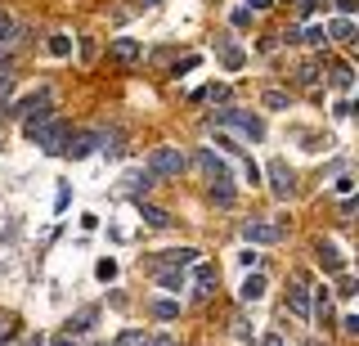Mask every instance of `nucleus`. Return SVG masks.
I'll use <instances>...</instances> for the list:
<instances>
[{"instance_id":"21","label":"nucleus","mask_w":359,"mask_h":346,"mask_svg":"<svg viewBox=\"0 0 359 346\" xmlns=\"http://www.w3.org/2000/svg\"><path fill=\"white\" fill-rule=\"evenodd\" d=\"M95 319H99V306H86V310H76V315L67 319V328H72V333H90Z\"/></svg>"},{"instance_id":"33","label":"nucleus","mask_w":359,"mask_h":346,"mask_svg":"<svg viewBox=\"0 0 359 346\" xmlns=\"http://www.w3.org/2000/svg\"><path fill=\"white\" fill-rule=\"evenodd\" d=\"M247 23H252V9H247V5L233 9V27H247Z\"/></svg>"},{"instance_id":"26","label":"nucleus","mask_w":359,"mask_h":346,"mask_svg":"<svg viewBox=\"0 0 359 346\" xmlns=\"http://www.w3.org/2000/svg\"><path fill=\"white\" fill-rule=\"evenodd\" d=\"M95 279H99V284H112V279H117V261H112V256H104V261L95 265Z\"/></svg>"},{"instance_id":"14","label":"nucleus","mask_w":359,"mask_h":346,"mask_svg":"<svg viewBox=\"0 0 359 346\" xmlns=\"http://www.w3.org/2000/svg\"><path fill=\"white\" fill-rule=\"evenodd\" d=\"M265 288H269V284H265V274H261V270H247L243 288H238V297H243V301H261V297H265Z\"/></svg>"},{"instance_id":"12","label":"nucleus","mask_w":359,"mask_h":346,"mask_svg":"<svg viewBox=\"0 0 359 346\" xmlns=\"http://www.w3.org/2000/svg\"><path fill=\"white\" fill-rule=\"evenodd\" d=\"M99 149H104L108 158H121V149H126V131H121V126L99 131Z\"/></svg>"},{"instance_id":"39","label":"nucleus","mask_w":359,"mask_h":346,"mask_svg":"<svg viewBox=\"0 0 359 346\" xmlns=\"http://www.w3.org/2000/svg\"><path fill=\"white\" fill-rule=\"evenodd\" d=\"M337 9H341V18H351L355 14V0H337Z\"/></svg>"},{"instance_id":"3","label":"nucleus","mask_w":359,"mask_h":346,"mask_svg":"<svg viewBox=\"0 0 359 346\" xmlns=\"http://www.w3.org/2000/svg\"><path fill=\"white\" fill-rule=\"evenodd\" d=\"M27 140H36L45 153H63V144H67V126L59 117H45V121H36V126L27 131Z\"/></svg>"},{"instance_id":"35","label":"nucleus","mask_w":359,"mask_h":346,"mask_svg":"<svg viewBox=\"0 0 359 346\" xmlns=\"http://www.w3.org/2000/svg\"><path fill=\"white\" fill-rule=\"evenodd\" d=\"M243 265H247V270H256V265H261V252L247 248V252H243Z\"/></svg>"},{"instance_id":"43","label":"nucleus","mask_w":359,"mask_h":346,"mask_svg":"<svg viewBox=\"0 0 359 346\" xmlns=\"http://www.w3.org/2000/svg\"><path fill=\"white\" fill-rule=\"evenodd\" d=\"M140 5H144V9H153V5H162V0H140Z\"/></svg>"},{"instance_id":"10","label":"nucleus","mask_w":359,"mask_h":346,"mask_svg":"<svg viewBox=\"0 0 359 346\" xmlns=\"http://www.w3.org/2000/svg\"><path fill=\"white\" fill-rule=\"evenodd\" d=\"M314 252H319V265H323L328 274H341V270H346V256H341V248H337V243L319 239V243H314Z\"/></svg>"},{"instance_id":"23","label":"nucleus","mask_w":359,"mask_h":346,"mask_svg":"<svg viewBox=\"0 0 359 346\" xmlns=\"http://www.w3.org/2000/svg\"><path fill=\"white\" fill-rule=\"evenodd\" d=\"M149 315H153V319H180V301H171V297H157L153 306H149Z\"/></svg>"},{"instance_id":"41","label":"nucleus","mask_w":359,"mask_h":346,"mask_svg":"<svg viewBox=\"0 0 359 346\" xmlns=\"http://www.w3.org/2000/svg\"><path fill=\"white\" fill-rule=\"evenodd\" d=\"M22 346H45V338H41V333H36V338H27V342H22Z\"/></svg>"},{"instance_id":"30","label":"nucleus","mask_w":359,"mask_h":346,"mask_svg":"<svg viewBox=\"0 0 359 346\" xmlns=\"http://www.w3.org/2000/svg\"><path fill=\"white\" fill-rule=\"evenodd\" d=\"M297 81L301 86H314V81H319V68H314V63H301V68H297Z\"/></svg>"},{"instance_id":"9","label":"nucleus","mask_w":359,"mask_h":346,"mask_svg":"<svg viewBox=\"0 0 359 346\" xmlns=\"http://www.w3.org/2000/svg\"><path fill=\"white\" fill-rule=\"evenodd\" d=\"M287 310L297 319H310V293H306V279H292V288H287Z\"/></svg>"},{"instance_id":"13","label":"nucleus","mask_w":359,"mask_h":346,"mask_svg":"<svg viewBox=\"0 0 359 346\" xmlns=\"http://www.w3.org/2000/svg\"><path fill=\"white\" fill-rule=\"evenodd\" d=\"M194 265H198V270H194V284H198V297H211V284H216V274H220V270H216V265H211V261H202V256H198V261H194Z\"/></svg>"},{"instance_id":"22","label":"nucleus","mask_w":359,"mask_h":346,"mask_svg":"<svg viewBox=\"0 0 359 346\" xmlns=\"http://www.w3.org/2000/svg\"><path fill=\"white\" fill-rule=\"evenodd\" d=\"M261 104L269 108V113H287V104H292V99H287V91H278V86H269V91L261 95Z\"/></svg>"},{"instance_id":"36","label":"nucleus","mask_w":359,"mask_h":346,"mask_svg":"<svg viewBox=\"0 0 359 346\" xmlns=\"http://www.w3.org/2000/svg\"><path fill=\"white\" fill-rule=\"evenodd\" d=\"M207 95H211V99H220V104H229V86H211Z\"/></svg>"},{"instance_id":"16","label":"nucleus","mask_w":359,"mask_h":346,"mask_svg":"<svg viewBox=\"0 0 359 346\" xmlns=\"http://www.w3.org/2000/svg\"><path fill=\"white\" fill-rule=\"evenodd\" d=\"M198 256H202L198 248H171V252L162 256V265H171V270H184V265H194Z\"/></svg>"},{"instance_id":"19","label":"nucleus","mask_w":359,"mask_h":346,"mask_svg":"<svg viewBox=\"0 0 359 346\" xmlns=\"http://www.w3.org/2000/svg\"><path fill=\"white\" fill-rule=\"evenodd\" d=\"M328 41H337V46H351V41H355V23H351V18H332Z\"/></svg>"},{"instance_id":"34","label":"nucleus","mask_w":359,"mask_h":346,"mask_svg":"<svg viewBox=\"0 0 359 346\" xmlns=\"http://www.w3.org/2000/svg\"><path fill=\"white\" fill-rule=\"evenodd\" d=\"M337 293H341V297H355V279L346 274V270H341V288H337Z\"/></svg>"},{"instance_id":"25","label":"nucleus","mask_w":359,"mask_h":346,"mask_svg":"<svg viewBox=\"0 0 359 346\" xmlns=\"http://www.w3.org/2000/svg\"><path fill=\"white\" fill-rule=\"evenodd\" d=\"M50 54H54V59H67V54H72V41H67L63 32H54V36H50Z\"/></svg>"},{"instance_id":"28","label":"nucleus","mask_w":359,"mask_h":346,"mask_svg":"<svg viewBox=\"0 0 359 346\" xmlns=\"http://www.w3.org/2000/svg\"><path fill=\"white\" fill-rule=\"evenodd\" d=\"M14 32H18L14 14H5V9H0V46H5V41H14Z\"/></svg>"},{"instance_id":"37","label":"nucleus","mask_w":359,"mask_h":346,"mask_svg":"<svg viewBox=\"0 0 359 346\" xmlns=\"http://www.w3.org/2000/svg\"><path fill=\"white\" fill-rule=\"evenodd\" d=\"M144 346H180L175 338H166V333H162V338H144Z\"/></svg>"},{"instance_id":"11","label":"nucleus","mask_w":359,"mask_h":346,"mask_svg":"<svg viewBox=\"0 0 359 346\" xmlns=\"http://www.w3.org/2000/svg\"><path fill=\"white\" fill-rule=\"evenodd\" d=\"M108 54H112V59H117V63H140V41H135V36H117V41H112V46H108Z\"/></svg>"},{"instance_id":"31","label":"nucleus","mask_w":359,"mask_h":346,"mask_svg":"<svg viewBox=\"0 0 359 346\" xmlns=\"http://www.w3.org/2000/svg\"><path fill=\"white\" fill-rule=\"evenodd\" d=\"M14 315H9V310H0V346H5V338H14Z\"/></svg>"},{"instance_id":"42","label":"nucleus","mask_w":359,"mask_h":346,"mask_svg":"<svg viewBox=\"0 0 359 346\" xmlns=\"http://www.w3.org/2000/svg\"><path fill=\"white\" fill-rule=\"evenodd\" d=\"M261 346H283V342H278V338H265V342H261Z\"/></svg>"},{"instance_id":"38","label":"nucleus","mask_w":359,"mask_h":346,"mask_svg":"<svg viewBox=\"0 0 359 346\" xmlns=\"http://www.w3.org/2000/svg\"><path fill=\"white\" fill-rule=\"evenodd\" d=\"M45 346H76V342H72V333H63V338H50Z\"/></svg>"},{"instance_id":"20","label":"nucleus","mask_w":359,"mask_h":346,"mask_svg":"<svg viewBox=\"0 0 359 346\" xmlns=\"http://www.w3.org/2000/svg\"><path fill=\"white\" fill-rule=\"evenodd\" d=\"M140 216H144V225H153V229H166V225H171V216H166L162 207L144 203V198H140Z\"/></svg>"},{"instance_id":"8","label":"nucleus","mask_w":359,"mask_h":346,"mask_svg":"<svg viewBox=\"0 0 359 346\" xmlns=\"http://www.w3.org/2000/svg\"><path fill=\"white\" fill-rule=\"evenodd\" d=\"M95 149H99V131H81V135H67V144H63V153H67L72 162L90 158Z\"/></svg>"},{"instance_id":"6","label":"nucleus","mask_w":359,"mask_h":346,"mask_svg":"<svg viewBox=\"0 0 359 346\" xmlns=\"http://www.w3.org/2000/svg\"><path fill=\"white\" fill-rule=\"evenodd\" d=\"M194 162H198V171L207 175L211 185H224V180H233V175H229V162H224L216 149H198V158H194Z\"/></svg>"},{"instance_id":"4","label":"nucleus","mask_w":359,"mask_h":346,"mask_svg":"<svg viewBox=\"0 0 359 346\" xmlns=\"http://www.w3.org/2000/svg\"><path fill=\"white\" fill-rule=\"evenodd\" d=\"M265 175H269V194L278 198V203H287L292 194H297V175H292V166L283 162V158H274L265 166Z\"/></svg>"},{"instance_id":"17","label":"nucleus","mask_w":359,"mask_h":346,"mask_svg":"<svg viewBox=\"0 0 359 346\" xmlns=\"http://www.w3.org/2000/svg\"><path fill=\"white\" fill-rule=\"evenodd\" d=\"M310 315L319 319L323 328L332 324V293H328V288H319V293H314V310H310Z\"/></svg>"},{"instance_id":"1","label":"nucleus","mask_w":359,"mask_h":346,"mask_svg":"<svg viewBox=\"0 0 359 346\" xmlns=\"http://www.w3.org/2000/svg\"><path fill=\"white\" fill-rule=\"evenodd\" d=\"M211 121L216 126H233L238 135H247V140H265V121L252 113V108H233V104H224V108H216L211 113Z\"/></svg>"},{"instance_id":"32","label":"nucleus","mask_w":359,"mask_h":346,"mask_svg":"<svg viewBox=\"0 0 359 346\" xmlns=\"http://www.w3.org/2000/svg\"><path fill=\"white\" fill-rule=\"evenodd\" d=\"M112 346H144V333H140V328H126V333H121V338L112 342Z\"/></svg>"},{"instance_id":"27","label":"nucleus","mask_w":359,"mask_h":346,"mask_svg":"<svg viewBox=\"0 0 359 346\" xmlns=\"http://www.w3.org/2000/svg\"><path fill=\"white\" fill-rule=\"evenodd\" d=\"M297 41H306V46H323V41H328V27H319V23H314V27H306V32H301Z\"/></svg>"},{"instance_id":"5","label":"nucleus","mask_w":359,"mask_h":346,"mask_svg":"<svg viewBox=\"0 0 359 346\" xmlns=\"http://www.w3.org/2000/svg\"><path fill=\"white\" fill-rule=\"evenodd\" d=\"M14 113L22 117V121H45V117H54V108H50V91H32V95H22L18 104H14Z\"/></svg>"},{"instance_id":"24","label":"nucleus","mask_w":359,"mask_h":346,"mask_svg":"<svg viewBox=\"0 0 359 346\" xmlns=\"http://www.w3.org/2000/svg\"><path fill=\"white\" fill-rule=\"evenodd\" d=\"M211 203H216V207H233V180L211 185Z\"/></svg>"},{"instance_id":"15","label":"nucleus","mask_w":359,"mask_h":346,"mask_svg":"<svg viewBox=\"0 0 359 346\" xmlns=\"http://www.w3.org/2000/svg\"><path fill=\"white\" fill-rule=\"evenodd\" d=\"M328 72H332L328 81L337 86V91H351V86H355V68H351L346 59H332V63H328Z\"/></svg>"},{"instance_id":"29","label":"nucleus","mask_w":359,"mask_h":346,"mask_svg":"<svg viewBox=\"0 0 359 346\" xmlns=\"http://www.w3.org/2000/svg\"><path fill=\"white\" fill-rule=\"evenodd\" d=\"M220 59H224V68H243V50L238 46H220Z\"/></svg>"},{"instance_id":"40","label":"nucleus","mask_w":359,"mask_h":346,"mask_svg":"<svg viewBox=\"0 0 359 346\" xmlns=\"http://www.w3.org/2000/svg\"><path fill=\"white\" fill-rule=\"evenodd\" d=\"M274 0H247V9H269Z\"/></svg>"},{"instance_id":"2","label":"nucleus","mask_w":359,"mask_h":346,"mask_svg":"<svg viewBox=\"0 0 359 346\" xmlns=\"http://www.w3.org/2000/svg\"><path fill=\"white\" fill-rule=\"evenodd\" d=\"M189 166V158L175 149V144H157V149L144 158V171L153 175V180H171V175H180Z\"/></svg>"},{"instance_id":"7","label":"nucleus","mask_w":359,"mask_h":346,"mask_svg":"<svg viewBox=\"0 0 359 346\" xmlns=\"http://www.w3.org/2000/svg\"><path fill=\"white\" fill-rule=\"evenodd\" d=\"M243 239L247 243H278V239H283V225H274V220H247Z\"/></svg>"},{"instance_id":"18","label":"nucleus","mask_w":359,"mask_h":346,"mask_svg":"<svg viewBox=\"0 0 359 346\" xmlns=\"http://www.w3.org/2000/svg\"><path fill=\"white\" fill-rule=\"evenodd\" d=\"M157 288H166V293H180V288H189V279H184V270H171V265H162V270H157Z\"/></svg>"}]
</instances>
